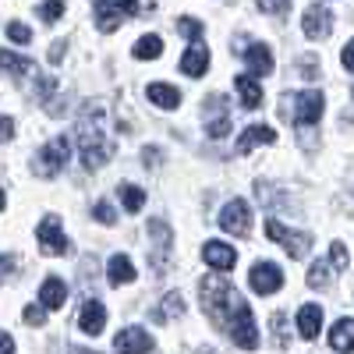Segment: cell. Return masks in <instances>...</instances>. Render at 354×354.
<instances>
[{
	"instance_id": "e0dca14e",
	"label": "cell",
	"mask_w": 354,
	"mask_h": 354,
	"mask_svg": "<svg viewBox=\"0 0 354 354\" xmlns=\"http://www.w3.org/2000/svg\"><path fill=\"white\" fill-rule=\"evenodd\" d=\"M273 142H277V131H273L270 124H252V128H245L241 138H238V153L245 156V153L255 149V145H273Z\"/></svg>"
},
{
	"instance_id": "7a4b0ae2",
	"label": "cell",
	"mask_w": 354,
	"mask_h": 354,
	"mask_svg": "<svg viewBox=\"0 0 354 354\" xmlns=\"http://www.w3.org/2000/svg\"><path fill=\"white\" fill-rule=\"evenodd\" d=\"M322 106H326V100H322V93H315V88H308V93H290V96H283V113H287L298 128L315 124L319 117H322Z\"/></svg>"
},
{
	"instance_id": "52a82bcc",
	"label": "cell",
	"mask_w": 354,
	"mask_h": 354,
	"mask_svg": "<svg viewBox=\"0 0 354 354\" xmlns=\"http://www.w3.org/2000/svg\"><path fill=\"white\" fill-rule=\"evenodd\" d=\"M227 333H230V340L238 344L241 351H255L259 347V330H255V319H252V308L248 305L227 322Z\"/></svg>"
},
{
	"instance_id": "d6a6232c",
	"label": "cell",
	"mask_w": 354,
	"mask_h": 354,
	"mask_svg": "<svg viewBox=\"0 0 354 354\" xmlns=\"http://www.w3.org/2000/svg\"><path fill=\"white\" fill-rule=\"evenodd\" d=\"M177 28H181L185 39H198L202 36V21H195V18H181V21H177Z\"/></svg>"
},
{
	"instance_id": "5b68a950",
	"label": "cell",
	"mask_w": 354,
	"mask_h": 354,
	"mask_svg": "<svg viewBox=\"0 0 354 354\" xmlns=\"http://www.w3.org/2000/svg\"><path fill=\"white\" fill-rule=\"evenodd\" d=\"M220 227L227 234H234V238H248V234H252V205L245 198L227 202L220 209Z\"/></svg>"
},
{
	"instance_id": "277c9868",
	"label": "cell",
	"mask_w": 354,
	"mask_h": 354,
	"mask_svg": "<svg viewBox=\"0 0 354 354\" xmlns=\"http://www.w3.org/2000/svg\"><path fill=\"white\" fill-rule=\"evenodd\" d=\"M266 234H270V241H280L287 248L290 259H305L308 248H312V234H301V230H287L280 220H266Z\"/></svg>"
},
{
	"instance_id": "836d02e7",
	"label": "cell",
	"mask_w": 354,
	"mask_h": 354,
	"mask_svg": "<svg viewBox=\"0 0 354 354\" xmlns=\"http://www.w3.org/2000/svg\"><path fill=\"white\" fill-rule=\"evenodd\" d=\"M93 216H96L100 223H106V227L117 220V213H113V205H110V202H96V205H93Z\"/></svg>"
},
{
	"instance_id": "4316f807",
	"label": "cell",
	"mask_w": 354,
	"mask_h": 354,
	"mask_svg": "<svg viewBox=\"0 0 354 354\" xmlns=\"http://www.w3.org/2000/svg\"><path fill=\"white\" fill-rule=\"evenodd\" d=\"M170 315H185V301H181V294H170V298L163 301V308H156V312H153V319H156V322H163V319H170Z\"/></svg>"
},
{
	"instance_id": "e575fe53",
	"label": "cell",
	"mask_w": 354,
	"mask_h": 354,
	"mask_svg": "<svg viewBox=\"0 0 354 354\" xmlns=\"http://www.w3.org/2000/svg\"><path fill=\"white\" fill-rule=\"evenodd\" d=\"M273 337H277V344H280V347H287V344H290V337H287V319H283L280 312L273 315Z\"/></svg>"
},
{
	"instance_id": "83f0119b",
	"label": "cell",
	"mask_w": 354,
	"mask_h": 354,
	"mask_svg": "<svg viewBox=\"0 0 354 354\" xmlns=\"http://www.w3.org/2000/svg\"><path fill=\"white\" fill-rule=\"evenodd\" d=\"M308 287H315V290H326L330 287V266L326 262H315L312 270H308Z\"/></svg>"
},
{
	"instance_id": "f35d334b",
	"label": "cell",
	"mask_w": 354,
	"mask_h": 354,
	"mask_svg": "<svg viewBox=\"0 0 354 354\" xmlns=\"http://www.w3.org/2000/svg\"><path fill=\"white\" fill-rule=\"evenodd\" d=\"M344 68H347V71L354 75V39H351V43L344 46Z\"/></svg>"
},
{
	"instance_id": "b9f144b4",
	"label": "cell",
	"mask_w": 354,
	"mask_h": 354,
	"mask_svg": "<svg viewBox=\"0 0 354 354\" xmlns=\"http://www.w3.org/2000/svg\"><path fill=\"white\" fill-rule=\"evenodd\" d=\"M0 209H4V192H0Z\"/></svg>"
},
{
	"instance_id": "f546056e",
	"label": "cell",
	"mask_w": 354,
	"mask_h": 354,
	"mask_svg": "<svg viewBox=\"0 0 354 354\" xmlns=\"http://www.w3.org/2000/svg\"><path fill=\"white\" fill-rule=\"evenodd\" d=\"M8 39L25 46L28 39H32V28H28V25H21V21H11V25H8Z\"/></svg>"
},
{
	"instance_id": "1f68e13d",
	"label": "cell",
	"mask_w": 354,
	"mask_h": 354,
	"mask_svg": "<svg viewBox=\"0 0 354 354\" xmlns=\"http://www.w3.org/2000/svg\"><path fill=\"white\" fill-rule=\"evenodd\" d=\"M255 4H259V11H266V15H287L290 0H255Z\"/></svg>"
},
{
	"instance_id": "f1b7e54d",
	"label": "cell",
	"mask_w": 354,
	"mask_h": 354,
	"mask_svg": "<svg viewBox=\"0 0 354 354\" xmlns=\"http://www.w3.org/2000/svg\"><path fill=\"white\" fill-rule=\"evenodd\" d=\"M36 15L50 25V21H57V18H61L64 15V0H46V4H39L36 8Z\"/></svg>"
},
{
	"instance_id": "9a60e30c",
	"label": "cell",
	"mask_w": 354,
	"mask_h": 354,
	"mask_svg": "<svg viewBox=\"0 0 354 354\" xmlns=\"http://www.w3.org/2000/svg\"><path fill=\"white\" fill-rule=\"evenodd\" d=\"M245 61H248V78H255V82L273 71V53H270V46H266V43H252L245 50Z\"/></svg>"
},
{
	"instance_id": "d6986e66",
	"label": "cell",
	"mask_w": 354,
	"mask_h": 354,
	"mask_svg": "<svg viewBox=\"0 0 354 354\" xmlns=\"http://www.w3.org/2000/svg\"><path fill=\"white\" fill-rule=\"evenodd\" d=\"M330 347L340 351V354H351V351H354V319H337V322H333Z\"/></svg>"
},
{
	"instance_id": "ffe728a7",
	"label": "cell",
	"mask_w": 354,
	"mask_h": 354,
	"mask_svg": "<svg viewBox=\"0 0 354 354\" xmlns=\"http://www.w3.org/2000/svg\"><path fill=\"white\" fill-rule=\"evenodd\" d=\"M64 298H68V287H64L61 277L43 280V287H39V305H46V308H61Z\"/></svg>"
},
{
	"instance_id": "2e32d148",
	"label": "cell",
	"mask_w": 354,
	"mask_h": 354,
	"mask_svg": "<svg viewBox=\"0 0 354 354\" xmlns=\"http://www.w3.org/2000/svg\"><path fill=\"white\" fill-rule=\"evenodd\" d=\"M181 71L192 75V78H202L205 71H209V46L195 39V43L185 50V57H181Z\"/></svg>"
},
{
	"instance_id": "7402d4cb",
	"label": "cell",
	"mask_w": 354,
	"mask_h": 354,
	"mask_svg": "<svg viewBox=\"0 0 354 354\" xmlns=\"http://www.w3.org/2000/svg\"><path fill=\"white\" fill-rule=\"evenodd\" d=\"M145 93H149V100L160 106V110H177L181 106V93H177L174 85H163V82H153L149 88H145Z\"/></svg>"
},
{
	"instance_id": "ab89813d",
	"label": "cell",
	"mask_w": 354,
	"mask_h": 354,
	"mask_svg": "<svg viewBox=\"0 0 354 354\" xmlns=\"http://www.w3.org/2000/svg\"><path fill=\"white\" fill-rule=\"evenodd\" d=\"M0 354H15V340L4 330H0Z\"/></svg>"
},
{
	"instance_id": "8fae6325",
	"label": "cell",
	"mask_w": 354,
	"mask_h": 354,
	"mask_svg": "<svg viewBox=\"0 0 354 354\" xmlns=\"http://www.w3.org/2000/svg\"><path fill=\"white\" fill-rule=\"evenodd\" d=\"M301 28H305V36H308V39H326V36L333 32V15L322 8V4H312V8L305 11Z\"/></svg>"
},
{
	"instance_id": "74e56055",
	"label": "cell",
	"mask_w": 354,
	"mask_h": 354,
	"mask_svg": "<svg viewBox=\"0 0 354 354\" xmlns=\"http://www.w3.org/2000/svg\"><path fill=\"white\" fill-rule=\"evenodd\" d=\"M11 135H15V121L11 117H0V142H11Z\"/></svg>"
},
{
	"instance_id": "4dcf8cb0",
	"label": "cell",
	"mask_w": 354,
	"mask_h": 354,
	"mask_svg": "<svg viewBox=\"0 0 354 354\" xmlns=\"http://www.w3.org/2000/svg\"><path fill=\"white\" fill-rule=\"evenodd\" d=\"M46 312H50L46 305H28V308L21 312V319L28 322V326H43V322H46Z\"/></svg>"
},
{
	"instance_id": "44dd1931",
	"label": "cell",
	"mask_w": 354,
	"mask_h": 354,
	"mask_svg": "<svg viewBox=\"0 0 354 354\" xmlns=\"http://www.w3.org/2000/svg\"><path fill=\"white\" fill-rule=\"evenodd\" d=\"M234 88H238V96H241V106L245 110H259L262 106V88L255 78L241 75V78H234Z\"/></svg>"
},
{
	"instance_id": "7c38bea8",
	"label": "cell",
	"mask_w": 354,
	"mask_h": 354,
	"mask_svg": "<svg viewBox=\"0 0 354 354\" xmlns=\"http://www.w3.org/2000/svg\"><path fill=\"white\" fill-rule=\"evenodd\" d=\"M202 259L213 266V270H220V273H230L234 266H238V252H234L227 241H205L202 245Z\"/></svg>"
},
{
	"instance_id": "603a6c76",
	"label": "cell",
	"mask_w": 354,
	"mask_h": 354,
	"mask_svg": "<svg viewBox=\"0 0 354 354\" xmlns=\"http://www.w3.org/2000/svg\"><path fill=\"white\" fill-rule=\"evenodd\" d=\"M106 277H110V283H117V287H121V283H131V280H135V266H131V259L117 252V255L110 259V266H106Z\"/></svg>"
},
{
	"instance_id": "ac0fdd59",
	"label": "cell",
	"mask_w": 354,
	"mask_h": 354,
	"mask_svg": "<svg viewBox=\"0 0 354 354\" xmlns=\"http://www.w3.org/2000/svg\"><path fill=\"white\" fill-rule=\"evenodd\" d=\"M319 330H322V308L319 305H301L298 308V333L305 340H315Z\"/></svg>"
},
{
	"instance_id": "9c48e42d",
	"label": "cell",
	"mask_w": 354,
	"mask_h": 354,
	"mask_svg": "<svg viewBox=\"0 0 354 354\" xmlns=\"http://www.w3.org/2000/svg\"><path fill=\"white\" fill-rule=\"evenodd\" d=\"M205 131H209V138H223L230 131V110L223 96L205 100Z\"/></svg>"
},
{
	"instance_id": "3957f363",
	"label": "cell",
	"mask_w": 354,
	"mask_h": 354,
	"mask_svg": "<svg viewBox=\"0 0 354 354\" xmlns=\"http://www.w3.org/2000/svg\"><path fill=\"white\" fill-rule=\"evenodd\" d=\"M68 156H71V138H68V135H57L53 142L43 145V149L36 153V160H32L36 177H57V174L64 170Z\"/></svg>"
},
{
	"instance_id": "8d00e7d4",
	"label": "cell",
	"mask_w": 354,
	"mask_h": 354,
	"mask_svg": "<svg viewBox=\"0 0 354 354\" xmlns=\"http://www.w3.org/2000/svg\"><path fill=\"white\" fill-rule=\"evenodd\" d=\"M330 262L337 266V270H347V248H344L340 241H337V245L330 248Z\"/></svg>"
},
{
	"instance_id": "d590c367",
	"label": "cell",
	"mask_w": 354,
	"mask_h": 354,
	"mask_svg": "<svg viewBox=\"0 0 354 354\" xmlns=\"http://www.w3.org/2000/svg\"><path fill=\"white\" fill-rule=\"evenodd\" d=\"M149 230H153V238L160 241V245H170V227L156 216V220H149Z\"/></svg>"
},
{
	"instance_id": "484cf974",
	"label": "cell",
	"mask_w": 354,
	"mask_h": 354,
	"mask_svg": "<svg viewBox=\"0 0 354 354\" xmlns=\"http://www.w3.org/2000/svg\"><path fill=\"white\" fill-rule=\"evenodd\" d=\"M117 192H121V205H124L128 213H138L142 205H145V192H142L138 185H121Z\"/></svg>"
},
{
	"instance_id": "30bf717a",
	"label": "cell",
	"mask_w": 354,
	"mask_h": 354,
	"mask_svg": "<svg viewBox=\"0 0 354 354\" xmlns=\"http://www.w3.org/2000/svg\"><path fill=\"white\" fill-rule=\"evenodd\" d=\"M113 351L117 354H149L153 351V337L145 333L142 326H128L113 337Z\"/></svg>"
},
{
	"instance_id": "6da1fadb",
	"label": "cell",
	"mask_w": 354,
	"mask_h": 354,
	"mask_svg": "<svg viewBox=\"0 0 354 354\" xmlns=\"http://www.w3.org/2000/svg\"><path fill=\"white\" fill-rule=\"evenodd\" d=\"M198 301H202L205 315H213L216 322H223V326L245 308V298H241V294L234 290L223 277H205V280L198 283Z\"/></svg>"
},
{
	"instance_id": "8992f818",
	"label": "cell",
	"mask_w": 354,
	"mask_h": 354,
	"mask_svg": "<svg viewBox=\"0 0 354 354\" xmlns=\"http://www.w3.org/2000/svg\"><path fill=\"white\" fill-rule=\"evenodd\" d=\"M131 15H138V0H96V18H100V28H106V32H113Z\"/></svg>"
},
{
	"instance_id": "4fadbf2b",
	"label": "cell",
	"mask_w": 354,
	"mask_h": 354,
	"mask_svg": "<svg viewBox=\"0 0 354 354\" xmlns=\"http://www.w3.org/2000/svg\"><path fill=\"white\" fill-rule=\"evenodd\" d=\"M36 238H39V245H43L46 255H64V252H68V238L61 234V220H53V216L39 223Z\"/></svg>"
},
{
	"instance_id": "60d3db41",
	"label": "cell",
	"mask_w": 354,
	"mask_h": 354,
	"mask_svg": "<svg viewBox=\"0 0 354 354\" xmlns=\"http://www.w3.org/2000/svg\"><path fill=\"white\" fill-rule=\"evenodd\" d=\"M71 354H96V351H85V347H75Z\"/></svg>"
},
{
	"instance_id": "ba28073f",
	"label": "cell",
	"mask_w": 354,
	"mask_h": 354,
	"mask_svg": "<svg viewBox=\"0 0 354 354\" xmlns=\"http://www.w3.org/2000/svg\"><path fill=\"white\" fill-rule=\"evenodd\" d=\"M248 283H252L255 294H277L283 287V270L277 262H259V266H252Z\"/></svg>"
},
{
	"instance_id": "5bb4252c",
	"label": "cell",
	"mask_w": 354,
	"mask_h": 354,
	"mask_svg": "<svg viewBox=\"0 0 354 354\" xmlns=\"http://www.w3.org/2000/svg\"><path fill=\"white\" fill-rule=\"evenodd\" d=\"M103 326H106V305H100V301H85L82 312H78V330L88 333V337H100Z\"/></svg>"
},
{
	"instance_id": "d4e9b609",
	"label": "cell",
	"mask_w": 354,
	"mask_h": 354,
	"mask_svg": "<svg viewBox=\"0 0 354 354\" xmlns=\"http://www.w3.org/2000/svg\"><path fill=\"white\" fill-rule=\"evenodd\" d=\"M160 53H163V39L160 36H142L135 43V57H138V61H156Z\"/></svg>"
},
{
	"instance_id": "cb8c5ba5",
	"label": "cell",
	"mask_w": 354,
	"mask_h": 354,
	"mask_svg": "<svg viewBox=\"0 0 354 354\" xmlns=\"http://www.w3.org/2000/svg\"><path fill=\"white\" fill-rule=\"evenodd\" d=\"M0 71H8V75L21 78V75H28V71H32V64H28V61H25L21 53H11V50H0Z\"/></svg>"
}]
</instances>
